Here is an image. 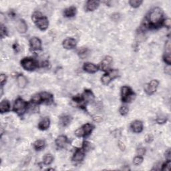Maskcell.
Here are the masks:
<instances>
[{
	"instance_id": "5b68a950",
	"label": "cell",
	"mask_w": 171,
	"mask_h": 171,
	"mask_svg": "<svg viewBox=\"0 0 171 171\" xmlns=\"http://www.w3.org/2000/svg\"><path fill=\"white\" fill-rule=\"evenodd\" d=\"M94 129V126L90 124H86L85 125L83 126L82 128H78V130H76L75 134L78 137H84L92 133Z\"/></svg>"
},
{
	"instance_id": "44dd1931",
	"label": "cell",
	"mask_w": 171,
	"mask_h": 171,
	"mask_svg": "<svg viewBox=\"0 0 171 171\" xmlns=\"http://www.w3.org/2000/svg\"><path fill=\"white\" fill-rule=\"evenodd\" d=\"M94 96L93 93L90 90H86L84 93L82 95V100L86 102H91L94 100Z\"/></svg>"
},
{
	"instance_id": "2e32d148",
	"label": "cell",
	"mask_w": 171,
	"mask_h": 171,
	"mask_svg": "<svg viewBox=\"0 0 171 171\" xmlns=\"http://www.w3.org/2000/svg\"><path fill=\"white\" fill-rule=\"evenodd\" d=\"M50 120L48 117H45L44 118H43L41 120L40 122V123L38 124L39 128L41 130H44L48 129L50 126Z\"/></svg>"
},
{
	"instance_id": "52a82bcc",
	"label": "cell",
	"mask_w": 171,
	"mask_h": 171,
	"mask_svg": "<svg viewBox=\"0 0 171 171\" xmlns=\"http://www.w3.org/2000/svg\"><path fill=\"white\" fill-rule=\"evenodd\" d=\"M159 84L158 80H153L151 81L149 84H146L145 86V92L148 95H151L154 94L156 90V88H158V86Z\"/></svg>"
},
{
	"instance_id": "30bf717a",
	"label": "cell",
	"mask_w": 171,
	"mask_h": 171,
	"mask_svg": "<svg viewBox=\"0 0 171 171\" xmlns=\"http://www.w3.org/2000/svg\"><path fill=\"white\" fill-rule=\"evenodd\" d=\"M112 62V58L110 56H106L100 64V69L102 71H106Z\"/></svg>"
},
{
	"instance_id": "ba28073f",
	"label": "cell",
	"mask_w": 171,
	"mask_h": 171,
	"mask_svg": "<svg viewBox=\"0 0 171 171\" xmlns=\"http://www.w3.org/2000/svg\"><path fill=\"white\" fill-rule=\"evenodd\" d=\"M36 26L38 27V28H40L41 30H46L48 28L49 22L48 19L45 18V17L41 16V18H39L35 21Z\"/></svg>"
},
{
	"instance_id": "4dcf8cb0",
	"label": "cell",
	"mask_w": 171,
	"mask_h": 171,
	"mask_svg": "<svg viewBox=\"0 0 171 171\" xmlns=\"http://www.w3.org/2000/svg\"><path fill=\"white\" fill-rule=\"evenodd\" d=\"M87 53H88V50L86 48L80 49V50H79V52H78V53H79L80 57H82V58H84L85 56H86Z\"/></svg>"
},
{
	"instance_id": "d590c367",
	"label": "cell",
	"mask_w": 171,
	"mask_h": 171,
	"mask_svg": "<svg viewBox=\"0 0 171 171\" xmlns=\"http://www.w3.org/2000/svg\"><path fill=\"white\" fill-rule=\"evenodd\" d=\"M7 35V30L6 27H4L3 25H1V37L4 38L5 36Z\"/></svg>"
},
{
	"instance_id": "9a60e30c",
	"label": "cell",
	"mask_w": 171,
	"mask_h": 171,
	"mask_svg": "<svg viewBox=\"0 0 171 171\" xmlns=\"http://www.w3.org/2000/svg\"><path fill=\"white\" fill-rule=\"evenodd\" d=\"M100 5V1L96 0H92V1H88L86 4V9L88 11H94L98 8Z\"/></svg>"
},
{
	"instance_id": "7a4b0ae2",
	"label": "cell",
	"mask_w": 171,
	"mask_h": 171,
	"mask_svg": "<svg viewBox=\"0 0 171 171\" xmlns=\"http://www.w3.org/2000/svg\"><path fill=\"white\" fill-rule=\"evenodd\" d=\"M27 107H28V103L26 101H24L21 98H18L14 102V110L18 115L21 116L25 113L27 110Z\"/></svg>"
},
{
	"instance_id": "ee69618b",
	"label": "cell",
	"mask_w": 171,
	"mask_h": 171,
	"mask_svg": "<svg viewBox=\"0 0 171 171\" xmlns=\"http://www.w3.org/2000/svg\"><path fill=\"white\" fill-rule=\"evenodd\" d=\"M166 155H167V157H168L170 158V150H168V151L167 152H166Z\"/></svg>"
},
{
	"instance_id": "ab89813d",
	"label": "cell",
	"mask_w": 171,
	"mask_h": 171,
	"mask_svg": "<svg viewBox=\"0 0 171 171\" xmlns=\"http://www.w3.org/2000/svg\"><path fill=\"white\" fill-rule=\"evenodd\" d=\"M120 18V16L119 14H114L112 15V19H113L114 21H118V19Z\"/></svg>"
},
{
	"instance_id": "cb8c5ba5",
	"label": "cell",
	"mask_w": 171,
	"mask_h": 171,
	"mask_svg": "<svg viewBox=\"0 0 171 171\" xmlns=\"http://www.w3.org/2000/svg\"><path fill=\"white\" fill-rule=\"evenodd\" d=\"M17 80H18V86L20 88H25L26 86L27 85V83H28V81H27V79L26 78V77L22 74H20L18 76V78H17Z\"/></svg>"
},
{
	"instance_id": "8d00e7d4",
	"label": "cell",
	"mask_w": 171,
	"mask_h": 171,
	"mask_svg": "<svg viewBox=\"0 0 171 171\" xmlns=\"http://www.w3.org/2000/svg\"><path fill=\"white\" fill-rule=\"evenodd\" d=\"M170 165H171V162L170 160H168L167 162H166L165 165H163V168H162V170H169L170 168Z\"/></svg>"
},
{
	"instance_id": "7bdbcfd3",
	"label": "cell",
	"mask_w": 171,
	"mask_h": 171,
	"mask_svg": "<svg viewBox=\"0 0 171 171\" xmlns=\"http://www.w3.org/2000/svg\"><path fill=\"white\" fill-rule=\"evenodd\" d=\"M118 146L120 149L121 150H125V146H124V143L122 142H118Z\"/></svg>"
},
{
	"instance_id": "9c48e42d",
	"label": "cell",
	"mask_w": 171,
	"mask_h": 171,
	"mask_svg": "<svg viewBox=\"0 0 171 171\" xmlns=\"http://www.w3.org/2000/svg\"><path fill=\"white\" fill-rule=\"evenodd\" d=\"M63 47L67 50H71L76 47V41L74 38H67L63 41Z\"/></svg>"
},
{
	"instance_id": "3957f363",
	"label": "cell",
	"mask_w": 171,
	"mask_h": 171,
	"mask_svg": "<svg viewBox=\"0 0 171 171\" xmlns=\"http://www.w3.org/2000/svg\"><path fill=\"white\" fill-rule=\"evenodd\" d=\"M122 100L124 102H130L135 98V94L129 87L123 86L121 89Z\"/></svg>"
},
{
	"instance_id": "277c9868",
	"label": "cell",
	"mask_w": 171,
	"mask_h": 171,
	"mask_svg": "<svg viewBox=\"0 0 171 171\" xmlns=\"http://www.w3.org/2000/svg\"><path fill=\"white\" fill-rule=\"evenodd\" d=\"M21 64L26 70L32 71L38 67V63L31 58H25L21 60Z\"/></svg>"
},
{
	"instance_id": "8992f818",
	"label": "cell",
	"mask_w": 171,
	"mask_h": 171,
	"mask_svg": "<svg viewBox=\"0 0 171 171\" xmlns=\"http://www.w3.org/2000/svg\"><path fill=\"white\" fill-rule=\"evenodd\" d=\"M118 76V71L116 70H113L110 71L108 74H104L103 76L102 77L101 80L102 82L103 83L104 85H108L110 82H111L112 80L114 79Z\"/></svg>"
},
{
	"instance_id": "7c38bea8",
	"label": "cell",
	"mask_w": 171,
	"mask_h": 171,
	"mask_svg": "<svg viewBox=\"0 0 171 171\" xmlns=\"http://www.w3.org/2000/svg\"><path fill=\"white\" fill-rule=\"evenodd\" d=\"M131 129L134 133H140L143 130V124L140 120H135L131 124Z\"/></svg>"
},
{
	"instance_id": "603a6c76",
	"label": "cell",
	"mask_w": 171,
	"mask_h": 171,
	"mask_svg": "<svg viewBox=\"0 0 171 171\" xmlns=\"http://www.w3.org/2000/svg\"><path fill=\"white\" fill-rule=\"evenodd\" d=\"M84 158V154L80 150H77L73 156V160L75 162H81Z\"/></svg>"
},
{
	"instance_id": "4316f807",
	"label": "cell",
	"mask_w": 171,
	"mask_h": 171,
	"mask_svg": "<svg viewBox=\"0 0 171 171\" xmlns=\"http://www.w3.org/2000/svg\"><path fill=\"white\" fill-rule=\"evenodd\" d=\"M142 4V1L141 0H130L129 1V4L134 8H138Z\"/></svg>"
},
{
	"instance_id": "1f68e13d",
	"label": "cell",
	"mask_w": 171,
	"mask_h": 171,
	"mask_svg": "<svg viewBox=\"0 0 171 171\" xmlns=\"http://www.w3.org/2000/svg\"><path fill=\"white\" fill-rule=\"evenodd\" d=\"M91 144H90V142H84V144H83V149L85 151H88L90 150V149H91Z\"/></svg>"
},
{
	"instance_id": "f546056e",
	"label": "cell",
	"mask_w": 171,
	"mask_h": 171,
	"mask_svg": "<svg viewBox=\"0 0 171 171\" xmlns=\"http://www.w3.org/2000/svg\"><path fill=\"white\" fill-rule=\"evenodd\" d=\"M128 111L129 109L127 106H123L120 109V113L123 116H126L128 113Z\"/></svg>"
},
{
	"instance_id": "d4e9b609",
	"label": "cell",
	"mask_w": 171,
	"mask_h": 171,
	"mask_svg": "<svg viewBox=\"0 0 171 171\" xmlns=\"http://www.w3.org/2000/svg\"><path fill=\"white\" fill-rule=\"evenodd\" d=\"M46 144L45 142L42 140H38L35 142V143L33 144V146L35 148L36 150H40L41 149L45 147Z\"/></svg>"
},
{
	"instance_id": "6da1fadb",
	"label": "cell",
	"mask_w": 171,
	"mask_h": 171,
	"mask_svg": "<svg viewBox=\"0 0 171 171\" xmlns=\"http://www.w3.org/2000/svg\"><path fill=\"white\" fill-rule=\"evenodd\" d=\"M163 18V11L159 8H154L150 12L148 16V21L151 25L158 26L162 21Z\"/></svg>"
},
{
	"instance_id": "74e56055",
	"label": "cell",
	"mask_w": 171,
	"mask_h": 171,
	"mask_svg": "<svg viewBox=\"0 0 171 171\" xmlns=\"http://www.w3.org/2000/svg\"><path fill=\"white\" fill-rule=\"evenodd\" d=\"M145 148H139L137 150V155L140 156H143L145 154Z\"/></svg>"
},
{
	"instance_id": "ffe728a7",
	"label": "cell",
	"mask_w": 171,
	"mask_h": 171,
	"mask_svg": "<svg viewBox=\"0 0 171 171\" xmlns=\"http://www.w3.org/2000/svg\"><path fill=\"white\" fill-rule=\"evenodd\" d=\"M63 14L66 18H72L76 14V8L74 6H71L70 8L65 9Z\"/></svg>"
},
{
	"instance_id": "60d3db41",
	"label": "cell",
	"mask_w": 171,
	"mask_h": 171,
	"mask_svg": "<svg viewBox=\"0 0 171 171\" xmlns=\"http://www.w3.org/2000/svg\"><path fill=\"white\" fill-rule=\"evenodd\" d=\"M152 139H153L152 136L151 135V134H147V135H146V136L145 140H146V142H150L152 140Z\"/></svg>"
},
{
	"instance_id": "e575fe53",
	"label": "cell",
	"mask_w": 171,
	"mask_h": 171,
	"mask_svg": "<svg viewBox=\"0 0 171 171\" xmlns=\"http://www.w3.org/2000/svg\"><path fill=\"white\" fill-rule=\"evenodd\" d=\"M6 81H7V77L6 75L1 74V76H0V83H1V87L3 86L5 84H6Z\"/></svg>"
},
{
	"instance_id": "4fadbf2b",
	"label": "cell",
	"mask_w": 171,
	"mask_h": 171,
	"mask_svg": "<svg viewBox=\"0 0 171 171\" xmlns=\"http://www.w3.org/2000/svg\"><path fill=\"white\" fill-rule=\"evenodd\" d=\"M30 47L33 50H40L41 48V42L40 40L38 38H32L30 41Z\"/></svg>"
},
{
	"instance_id": "7402d4cb",
	"label": "cell",
	"mask_w": 171,
	"mask_h": 171,
	"mask_svg": "<svg viewBox=\"0 0 171 171\" xmlns=\"http://www.w3.org/2000/svg\"><path fill=\"white\" fill-rule=\"evenodd\" d=\"M72 117L70 116H63L60 117V124L61 126L63 127L67 126L69 125L71 122H72Z\"/></svg>"
},
{
	"instance_id": "d6986e66",
	"label": "cell",
	"mask_w": 171,
	"mask_h": 171,
	"mask_svg": "<svg viewBox=\"0 0 171 171\" xmlns=\"http://www.w3.org/2000/svg\"><path fill=\"white\" fill-rule=\"evenodd\" d=\"M68 142L67 138L65 136H60L56 138V144L58 147L60 148H63L66 145Z\"/></svg>"
},
{
	"instance_id": "836d02e7",
	"label": "cell",
	"mask_w": 171,
	"mask_h": 171,
	"mask_svg": "<svg viewBox=\"0 0 171 171\" xmlns=\"http://www.w3.org/2000/svg\"><path fill=\"white\" fill-rule=\"evenodd\" d=\"M164 60H165V62L167 63L168 66H170L171 63L170 54H165V56H164Z\"/></svg>"
},
{
	"instance_id": "d6a6232c",
	"label": "cell",
	"mask_w": 171,
	"mask_h": 171,
	"mask_svg": "<svg viewBox=\"0 0 171 171\" xmlns=\"http://www.w3.org/2000/svg\"><path fill=\"white\" fill-rule=\"evenodd\" d=\"M41 16H42V15H41V14L40 13V12H35V13H34L32 16L33 21H34V22H35V21L37 20V19L41 18Z\"/></svg>"
},
{
	"instance_id": "f1b7e54d",
	"label": "cell",
	"mask_w": 171,
	"mask_h": 171,
	"mask_svg": "<svg viewBox=\"0 0 171 171\" xmlns=\"http://www.w3.org/2000/svg\"><path fill=\"white\" fill-rule=\"evenodd\" d=\"M142 161H143V158H142L141 156H136V157L134 158L133 163H134V165L138 166V165H140V164L142 162Z\"/></svg>"
},
{
	"instance_id": "8fae6325",
	"label": "cell",
	"mask_w": 171,
	"mask_h": 171,
	"mask_svg": "<svg viewBox=\"0 0 171 171\" xmlns=\"http://www.w3.org/2000/svg\"><path fill=\"white\" fill-rule=\"evenodd\" d=\"M16 29L20 33H25L28 30V26L23 19H19L16 23Z\"/></svg>"
},
{
	"instance_id": "ac0fdd59",
	"label": "cell",
	"mask_w": 171,
	"mask_h": 171,
	"mask_svg": "<svg viewBox=\"0 0 171 171\" xmlns=\"http://www.w3.org/2000/svg\"><path fill=\"white\" fill-rule=\"evenodd\" d=\"M41 102H44L46 104H50L53 102L52 95L48 93V92H42L40 94Z\"/></svg>"
},
{
	"instance_id": "83f0119b",
	"label": "cell",
	"mask_w": 171,
	"mask_h": 171,
	"mask_svg": "<svg viewBox=\"0 0 171 171\" xmlns=\"http://www.w3.org/2000/svg\"><path fill=\"white\" fill-rule=\"evenodd\" d=\"M31 101H32L33 104H39V103H40V102H41L40 94H37L33 95L32 98H31Z\"/></svg>"
},
{
	"instance_id": "e0dca14e",
	"label": "cell",
	"mask_w": 171,
	"mask_h": 171,
	"mask_svg": "<svg viewBox=\"0 0 171 171\" xmlns=\"http://www.w3.org/2000/svg\"><path fill=\"white\" fill-rule=\"evenodd\" d=\"M10 103L7 100H4L0 104V112L1 114L6 113L10 110Z\"/></svg>"
},
{
	"instance_id": "484cf974",
	"label": "cell",
	"mask_w": 171,
	"mask_h": 171,
	"mask_svg": "<svg viewBox=\"0 0 171 171\" xmlns=\"http://www.w3.org/2000/svg\"><path fill=\"white\" fill-rule=\"evenodd\" d=\"M53 157L52 155L50 154H48L46 155L44 157H43V163L46 165H49L53 162Z\"/></svg>"
},
{
	"instance_id": "f35d334b",
	"label": "cell",
	"mask_w": 171,
	"mask_h": 171,
	"mask_svg": "<svg viewBox=\"0 0 171 171\" xmlns=\"http://www.w3.org/2000/svg\"><path fill=\"white\" fill-rule=\"evenodd\" d=\"M166 121H167V118L165 116L159 117V118H158L157 120H156V122H157L158 124H164Z\"/></svg>"
},
{
	"instance_id": "5bb4252c",
	"label": "cell",
	"mask_w": 171,
	"mask_h": 171,
	"mask_svg": "<svg viewBox=\"0 0 171 171\" xmlns=\"http://www.w3.org/2000/svg\"><path fill=\"white\" fill-rule=\"evenodd\" d=\"M98 67L96 65L92 63H86L84 65V70L86 72L90 73V74H94L98 71Z\"/></svg>"
},
{
	"instance_id": "b9f144b4",
	"label": "cell",
	"mask_w": 171,
	"mask_h": 171,
	"mask_svg": "<svg viewBox=\"0 0 171 171\" xmlns=\"http://www.w3.org/2000/svg\"><path fill=\"white\" fill-rule=\"evenodd\" d=\"M164 24H165V26L166 27H168V28H169V27L170 26V19H166V20L164 21Z\"/></svg>"
}]
</instances>
